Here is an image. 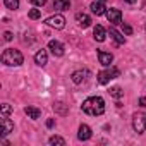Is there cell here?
I'll return each instance as SVG.
<instances>
[{"label":"cell","instance_id":"30bf717a","mask_svg":"<svg viewBox=\"0 0 146 146\" xmlns=\"http://www.w3.org/2000/svg\"><path fill=\"white\" fill-rule=\"evenodd\" d=\"M76 23L81 28H90L91 26V17L88 14H84V12H79V14H76Z\"/></svg>","mask_w":146,"mask_h":146},{"label":"cell","instance_id":"4fadbf2b","mask_svg":"<svg viewBox=\"0 0 146 146\" xmlns=\"http://www.w3.org/2000/svg\"><path fill=\"white\" fill-rule=\"evenodd\" d=\"M35 62L38 64V65H46V62H48V55H46V50H38L36 52V55H35Z\"/></svg>","mask_w":146,"mask_h":146},{"label":"cell","instance_id":"52a82bcc","mask_svg":"<svg viewBox=\"0 0 146 146\" xmlns=\"http://www.w3.org/2000/svg\"><path fill=\"white\" fill-rule=\"evenodd\" d=\"M48 50H50L55 57H62V55H64V45H62L60 41H57V40H50Z\"/></svg>","mask_w":146,"mask_h":146},{"label":"cell","instance_id":"7402d4cb","mask_svg":"<svg viewBox=\"0 0 146 146\" xmlns=\"http://www.w3.org/2000/svg\"><path fill=\"white\" fill-rule=\"evenodd\" d=\"M4 4H5V7H7V9L16 11V9L19 7V0H4Z\"/></svg>","mask_w":146,"mask_h":146},{"label":"cell","instance_id":"ffe728a7","mask_svg":"<svg viewBox=\"0 0 146 146\" xmlns=\"http://www.w3.org/2000/svg\"><path fill=\"white\" fill-rule=\"evenodd\" d=\"M48 143H50V144H58V146H65V139H64V137H60V136H52V137L48 139Z\"/></svg>","mask_w":146,"mask_h":146},{"label":"cell","instance_id":"8fae6325","mask_svg":"<svg viewBox=\"0 0 146 146\" xmlns=\"http://www.w3.org/2000/svg\"><path fill=\"white\" fill-rule=\"evenodd\" d=\"M93 38H95L96 41H105L107 31H105V28H103L102 24H96V26L93 28Z\"/></svg>","mask_w":146,"mask_h":146},{"label":"cell","instance_id":"cb8c5ba5","mask_svg":"<svg viewBox=\"0 0 146 146\" xmlns=\"http://www.w3.org/2000/svg\"><path fill=\"white\" fill-rule=\"evenodd\" d=\"M40 16H41L40 9H31V11H29V17H31V19H38Z\"/></svg>","mask_w":146,"mask_h":146},{"label":"cell","instance_id":"8992f818","mask_svg":"<svg viewBox=\"0 0 146 146\" xmlns=\"http://www.w3.org/2000/svg\"><path fill=\"white\" fill-rule=\"evenodd\" d=\"M105 16L108 19V23H112V24H122V12L119 9H108L105 12Z\"/></svg>","mask_w":146,"mask_h":146},{"label":"cell","instance_id":"ac0fdd59","mask_svg":"<svg viewBox=\"0 0 146 146\" xmlns=\"http://www.w3.org/2000/svg\"><path fill=\"white\" fill-rule=\"evenodd\" d=\"M108 33H110V36L115 40V43H117V45H124V43H125L124 36H122V35H120V33H119L115 28H110V29H108Z\"/></svg>","mask_w":146,"mask_h":146},{"label":"cell","instance_id":"7c38bea8","mask_svg":"<svg viewBox=\"0 0 146 146\" xmlns=\"http://www.w3.org/2000/svg\"><path fill=\"white\" fill-rule=\"evenodd\" d=\"M90 76V70H76L74 74H72V81H74L76 84H81V83H84L86 81V78Z\"/></svg>","mask_w":146,"mask_h":146},{"label":"cell","instance_id":"44dd1931","mask_svg":"<svg viewBox=\"0 0 146 146\" xmlns=\"http://www.w3.org/2000/svg\"><path fill=\"white\" fill-rule=\"evenodd\" d=\"M53 110H55L57 113H60V115H65V113L69 112L67 107H65L64 103H55V105H53Z\"/></svg>","mask_w":146,"mask_h":146},{"label":"cell","instance_id":"6da1fadb","mask_svg":"<svg viewBox=\"0 0 146 146\" xmlns=\"http://www.w3.org/2000/svg\"><path fill=\"white\" fill-rule=\"evenodd\" d=\"M83 112L88 115H102L105 112V100L102 96H90L83 102Z\"/></svg>","mask_w":146,"mask_h":146},{"label":"cell","instance_id":"d6986e66","mask_svg":"<svg viewBox=\"0 0 146 146\" xmlns=\"http://www.w3.org/2000/svg\"><path fill=\"white\" fill-rule=\"evenodd\" d=\"M110 96H113V98H122L124 96V91H122V88H119V86H113V88H110Z\"/></svg>","mask_w":146,"mask_h":146},{"label":"cell","instance_id":"4dcf8cb0","mask_svg":"<svg viewBox=\"0 0 146 146\" xmlns=\"http://www.w3.org/2000/svg\"><path fill=\"white\" fill-rule=\"evenodd\" d=\"M100 2H103V4H105V0H100Z\"/></svg>","mask_w":146,"mask_h":146},{"label":"cell","instance_id":"3957f363","mask_svg":"<svg viewBox=\"0 0 146 146\" xmlns=\"http://www.w3.org/2000/svg\"><path fill=\"white\" fill-rule=\"evenodd\" d=\"M132 127L137 134L146 132V113L144 112H137L132 115Z\"/></svg>","mask_w":146,"mask_h":146},{"label":"cell","instance_id":"484cf974","mask_svg":"<svg viewBox=\"0 0 146 146\" xmlns=\"http://www.w3.org/2000/svg\"><path fill=\"white\" fill-rule=\"evenodd\" d=\"M122 26H124V33H125V35H131V33H132V28H131V26H127V24H124V23H122Z\"/></svg>","mask_w":146,"mask_h":146},{"label":"cell","instance_id":"7a4b0ae2","mask_svg":"<svg viewBox=\"0 0 146 146\" xmlns=\"http://www.w3.org/2000/svg\"><path fill=\"white\" fill-rule=\"evenodd\" d=\"M2 62L9 67H19L23 62H24V57L19 50L16 48H7L4 53H2Z\"/></svg>","mask_w":146,"mask_h":146},{"label":"cell","instance_id":"603a6c76","mask_svg":"<svg viewBox=\"0 0 146 146\" xmlns=\"http://www.w3.org/2000/svg\"><path fill=\"white\" fill-rule=\"evenodd\" d=\"M11 112H12V107H11L9 103H4V105H2V117H7Z\"/></svg>","mask_w":146,"mask_h":146},{"label":"cell","instance_id":"5bb4252c","mask_svg":"<svg viewBox=\"0 0 146 146\" xmlns=\"http://www.w3.org/2000/svg\"><path fill=\"white\" fill-rule=\"evenodd\" d=\"M78 137H79L81 141H88V139L91 137V129H90V125H86V124H83V125L79 127V132H78Z\"/></svg>","mask_w":146,"mask_h":146},{"label":"cell","instance_id":"d4e9b609","mask_svg":"<svg viewBox=\"0 0 146 146\" xmlns=\"http://www.w3.org/2000/svg\"><path fill=\"white\" fill-rule=\"evenodd\" d=\"M31 4L36 5V7H43V5L46 4V0H31Z\"/></svg>","mask_w":146,"mask_h":146},{"label":"cell","instance_id":"9a60e30c","mask_svg":"<svg viewBox=\"0 0 146 146\" xmlns=\"http://www.w3.org/2000/svg\"><path fill=\"white\" fill-rule=\"evenodd\" d=\"M24 113H26L29 119H33V120H36V119L41 117V110L36 108V107H26V108H24Z\"/></svg>","mask_w":146,"mask_h":146},{"label":"cell","instance_id":"ba28073f","mask_svg":"<svg viewBox=\"0 0 146 146\" xmlns=\"http://www.w3.org/2000/svg\"><path fill=\"white\" fill-rule=\"evenodd\" d=\"M0 124H2V137L9 136V134L14 131V122H11L7 117H2V119H0Z\"/></svg>","mask_w":146,"mask_h":146},{"label":"cell","instance_id":"277c9868","mask_svg":"<svg viewBox=\"0 0 146 146\" xmlns=\"http://www.w3.org/2000/svg\"><path fill=\"white\" fill-rule=\"evenodd\" d=\"M119 69H115V67H110L108 70H102V72H98V83L100 84H107L110 79H115V78H119Z\"/></svg>","mask_w":146,"mask_h":146},{"label":"cell","instance_id":"4316f807","mask_svg":"<svg viewBox=\"0 0 146 146\" xmlns=\"http://www.w3.org/2000/svg\"><path fill=\"white\" fill-rule=\"evenodd\" d=\"M4 40H5V41H11V40H12V33L5 31V33H4Z\"/></svg>","mask_w":146,"mask_h":146},{"label":"cell","instance_id":"83f0119b","mask_svg":"<svg viewBox=\"0 0 146 146\" xmlns=\"http://www.w3.org/2000/svg\"><path fill=\"white\" fill-rule=\"evenodd\" d=\"M53 125H55V120L53 119H48L46 120V127H53Z\"/></svg>","mask_w":146,"mask_h":146},{"label":"cell","instance_id":"9c48e42d","mask_svg":"<svg viewBox=\"0 0 146 146\" xmlns=\"http://www.w3.org/2000/svg\"><path fill=\"white\" fill-rule=\"evenodd\" d=\"M98 60H100V64H102V65L110 67V65H112V62H113V55H112V53H108V52L100 50V52H98Z\"/></svg>","mask_w":146,"mask_h":146},{"label":"cell","instance_id":"f546056e","mask_svg":"<svg viewBox=\"0 0 146 146\" xmlns=\"http://www.w3.org/2000/svg\"><path fill=\"white\" fill-rule=\"evenodd\" d=\"M127 4H134V2H137V0H125Z\"/></svg>","mask_w":146,"mask_h":146},{"label":"cell","instance_id":"e0dca14e","mask_svg":"<svg viewBox=\"0 0 146 146\" xmlns=\"http://www.w3.org/2000/svg\"><path fill=\"white\" fill-rule=\"evenodd\" d=\"M69 7H70V0H53L55 11H67Z\"/></svg>","mask_w":146,"mask_h":146},{"label":"cell","instance_id":"5b68a950","mask_svg":"<svg viewBox=\"0 0 146 146\" xmlns=\"http://www.w3.org/2000/svg\"><path fill=\"white\" fill-rule=\"evenodd\" d=\"M45 23H46L48 26L55 28V29H64V26H65V19H64V16H60V14L50 16V17H48Z\"/></svg>","mask_w":146,"mask_h":146},{"label":"cell","instance_id":"f1b7e54d","mask_svg":"<svg viewBox=\"0 0 146 146\" xmlns=\"http://www.w3.org/2000/svg\"><path fill=\"white\" fill-rule=\"evenodd\" d=\"M139 107H146V98H139Z\"/></svg>","mask_w":146,"mask_h":146},{"label":"cell","instance_id":"2e32d148","mask_svg":"<svg viewBox=\"0 0 146 146\" xmlns=\"http://www.w3.org/2000/svg\"><path fill=\"white\" fill-rule=\"evenodd\" d=\"M91 12H93V14H96V16H102V14H105L107 11H105V5H103V2H100V0H95V2L91 4Z\"/></svg>","mask_w":146,"mask_h":146}]
</instances>
